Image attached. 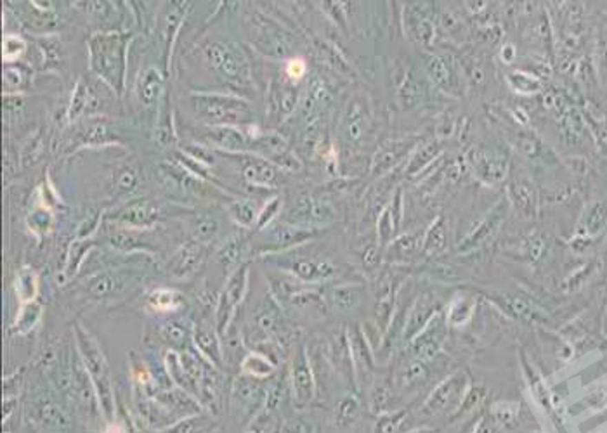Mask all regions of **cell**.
I'll return each instance as SVG.
<instances>
[{"label":"cell","mask_w":607,"mask_h":433,"mask_svg":"<svg viewBox=\"0 0 607 433\" xmlns=\"http://www.w3.org/2000/svg\"><path fill=\"white\" fill-rule=\"evenodd\" d=\"M130 33L97 32L89 39V66L115 96H122L125 89L127 49Z\"/></svg>","instance_id":"1"},{"label":"cell","mask_w":607,"mask_h":433,"mask_svg":"<svg viewBox=\"0 0 607 433\" xmlns=\"http://www.w3.org/2000/svg\"><path fill=\"white\" fill-rule=\"evenodd\" d=\"M75 341L76 352L80 354V359H82L83 366H85L90 380L94 383V388H96L99 411L103 412V416L108 421L113 423V419H115V397H113L112 372H110L108 359L101 350L99 341L96 340V337L89 333L82 324L75 326Z\"/></svg>","instance_id":"2"},{"label":"cell","mask_w":607,"mask_h":433,"mask_svg":"<svg viewBox=\"0 0 607 433\" xmlns=\"http://www.w3.org/2000/svg\"><path fill=\"white\" fill-rule=\"evenodd\" d=\"M193 107L196 118L205 127H238L251 120V106L245 99L227 94L196 92L193 94Z\"/></svg>","instance_id":"3"},{"label":"cell","mask_w":607,"mask_h":433,"mask_svg":"<svg viewBox=\"0 0 607 433\" xmlns=\"http://www.w3.org/2000/svg\"><path fill=\"white\" fill-rule=\"evenodd\" d=\"M203 58L214 73L234 87L250 85V70L243 50L227 40H209L203 45Z\"/></svg>","instance_id":"4"},{"label":"cell","mask_w":607,"mask_h":433,"mask_svg":"<svg viewBox=\"0 0 607 433\" xmlns=\"http://www.w3.org/2000/svg\"><path fill=\"white\" fill-rule=\"evenodd\" d=\"M163 215V204L151 198L129 201L120 210L108 215V220L122 229H147L153 227Z\"/></svg>","instance_id":"5"},{"label":"cell","mask_w":607,"mask_h":433,"mask_svg":"<svg viewBox=\"0 0 607 433\" xmlns=\"http://www.w3.org/2000/svg\"><path fill=\"white\" fill-rule=\"evenodd\" d=\"M248 264H241L240 267L231 274V277L227 279L226 286H224L223 293L219 297V304H217V312H216V328L219 331L220 337L227 333V328H229V322L233 319L234 310L238 308V305L243 302L245 293H247L248 288Z\"/></svg>","instance_id":"6"},{"label":"cell","mask_w":607,"mask_h":433,"mask_svg":"<svg viewBox=\"0 0 607 433\" xmlns=\"http://www.w3.org/2000/svg\"><path fill=\"white\" fill-rule=\"evenodd\" d=\"M240 163V172L248 186L273 187L280 182L281 173L274 163L254 153L234 154Z\"/></svg>","instance_id":"7"},{"label":"cell","mask_w":607,"mask_h":433,"mask_svg":"<svg viewBox=\"0 0 607 433\" xmlns=\"http://www.w3.org/2000/svg\"><path fill=\"white\" fill-rule=\"evenodd\" d=\"M205 139L210 146L229 154L251 153V139L238 127H205Z\"/></svg>","instance_id":"8"},{"label":"cell","mask_w":607,"mask_h":433,"mask_svg":"<svg viewBox=\"0 0 607 433\" xmlns=\"http://www.w3.org/2000/svg\"><path fill=\"white\" fill-rule=\"evenodd\" d=\"M205 258V248L200 241H187L177 250L176 257L169 265V271L176 277H187L196 271Z\"/></svg>","instance_id":"9"},{"label":"cell","mask_w":607,"mask_h":433,"mask_svg":"<svg viewBox=\"0 0 607 433\" xmlns=\"http://www.w3.org/2000/svg\"><path fill=\"white\" fill-rule=\"evenodd\" d=\"M193 345L203 357L209 361V364L217 366L223 361V352L219 344V331L217 328L210 326L207 322H196L193 326Z\"/></svg>","instance_id":"10"},{"label":"cell","mask_w":607,"mask_h":433,"mask_svg":"<svg viewBox=\"0 0 607 433\" xmlns=\"http://www.w3.org/2000/svg\"><path fill=\"white\" fill-rule=\"evenodd\" d=\"M163 394L156 395V401L162 402L174 416H179L181 419L191 418V416H198L201 412V405L198 404L196 399L189 394L187 390L181 387H174L170 390H162Z\"/></svg>","instance_id":"11"},{"label":"cell","mask_w":607,"mask_h":433,"mask_svg":"<svg viewBox=\"0 0 607 433\" xmlns=\"http://www.w3.org/2000/svg\"><path fill=\"white\" fill-rule=\"evenodd\" d=\"M137 99L144 106H155L163 99V75L156 68H143L136 80Z\"/></svg>","instance_id":"12"},{"label":"cell","mask_w":607,"mask_h":433,"mask_svg":"<svg viewBox=\"0 0 607 433\" xmlns=\"http://www.w3.org/2000/svg\"><path fill=\"white\" fill-rule=\"evenodd\" d=\"M97 104L99 103H97L94 92L85 83V80H79L75 90H73L72 103H70L66 118H68V122H75L82 115H90V113L96 112Z\"/></svg>","instance_id":"13"},{"label":"cell","mask_w":607,"mask_h":433,"mask_svg":"<svg viewBox=\"0 0 607 433\" xmlns=\"http://www.w3.org/2000/svg\"><path fill=\"white\" fill-rule=\"evenodd\" d=\"M189 9V2H169L165 8V12L162 16V36L169 47V58L172 52V45L176 42L177 32L183 23L186 11Z\"/></svg>","instance_id":"14"},{"label":"cell","mask_w":607,"mask_h":433,"mask_svg":"<svg viewBox=\"0 0 607 433\" xmlns=\"http://www.w3.org/2000/svg\"><path fill=\"white\" fill-rule=\"evenodd\" d=\"M37 416H39V421L50 430L66 432L70 428V416L61 405L52 401L40 402L37 408Z\"/></svg>","instance_id":"15"},{"label":"cell","mask_w":607,"mask_h":433,"mask_svg":"<svg viewBox=\"0 0 607 433\" xmlns=\"http://www.w3.org/2000/svg\"><path fill=\"white\" fill-rule=\"evenodd\" d=\"M14 290L21 305L35 302L37 293H39V274L32 267H23L16 274Z\"/></svg>","instance_id":"16"},{"label":"cell","mask_w":607,"mask_h":433,"mask_svg":"<svg viewBox=\"0 0 607 433\" xmlns=\"http://www.w3.org/2000/svg\"><path fill=\"white\" fill-rule=\"evenodd\" d=\"M122 281L113 273H99L87 281V293L94 298H106L122 288Z\"/></svg>","instance_id":"17"},{"label":"cell","mask_w":607,"mask_h":433,"mask_svg":"<svg viewBox=\"0 0 607 433\" xmlns=\"http://www.w3.org/2000/svg\"><path fill=\"white\" fill-rule=\"evenodd\" d=\"M158 338L162 344L170 347V350H186L187 347V330L177 321H169L158 328Z\"/></svg>","instance_id":"18"},{"label":"cell","mask_w":607,"mask_h":433,"mask_svg":"<svg viewBox=\"0 0 607 433\" xmlns=\"http://www.w3.org/2000/svg\"><path fill=\"white\" fill-rule=\"evenodd\" d=\"M147 304L156 312H170L183 307L184 298L179 291L169 290V288H158V290L151 291L150 297H147Z\"/></svg>","instance_id":"19"},{"label":"cell","mask_w":607,"mask_h":433,"mask_svg":"<svg viewBox=\"0 0 607 433\" xmlns=\"http://www.w3.org/2000/svg\"><path fill=\"white\" fill-rule=\"evenodd\" d=\"M42 317V305L39 302H30V304H23L19 308V314L16 317L14 326H12L11 333L18 335H28L33 328L40 322Z\"/></svg>","instance_id":"20"},{"label":"cell","mask_w":607,"mask_h":433,"mask_svg":"<svg viewBox=\"0 0 607 433\" xmlns=\"http://www.w3.org/2000/svg\"><path fill=\"white\" fill-rule=\"evenodd\" d=\"M227 210H229L233 222L238 224L240 227H250L251 224L257 222V217H259L256 204L251 203L250 200H245V198H236V200L231 201Z\"/></svg>","instance_id":"21"},{"label":"cell","mask_w":607,"mask_h":433,"mask_svg":"<svg viewBox=\"0 0 607 433\" xmlns=\"http://www.w3.org/2000/svg\"><path fill=\"white\" fill-rule=\"evenodd\" d=\"M110 244H112L116 251H122V253L150 250V246L144 244L130 229H119L115 231V233L110 234Z\"/></svg>","instance_id":"22"},{"label":"cell","mask_w":607,"mask_h":433,"mask_svg":"<svg viewBox=\"0 0 607 433\" xmlns=\"http://www.w3.org/2000/svg\"><path fill=\"white\" fill-rule=\"evenodd\" d=\"M274 371V366L264 355L250 352L241 361V372L251 378H266Z\"/></svg>","instance_id":"23"},{"label":"cell","mask_w":607,"mask_h":433,"mask_svg":"<svg viewBox=\"0 0 607 433\" xmlns=\"http://www.w3.org/2000/svg\"><path fill=\"white\" fill-rule=\"evenodd\" d=\"M94 240H75L70 244L68 250V264H66V277H72L79 273L80 265H82L83 258L87 257V251L90 248H94Z\"/></svg>","instance_id":"24"},{"label":"cell","mask_w":607,"mask_h":433,"mask_svg":"<svg viewBox=\"0 0 607 433\" xmlns=\"http://www.w3.org/2000/svg\"><path fill=\"white\" fill-rule=\"evenodd\" d=\"M139 186V170L134 165H123L122 169L116 170L113 177V187L116 194H130Z\"/></svg>","instance_id":"25"},{"label":"cell","mask_w":607,"mask_h":433,"mask_svg":"<svg viewBox=\"0 0 607 433\" xmlns=\"http://www.w3.org/2000/svg\"><path fill=\"white\" fill-rule=\"evenodd\" d=\"M52 224H54V217H52V211L49 208H35L33 211H30L28 217H26V226L32 231L35 236H43V234L49 233L52 229Z\"/></svg>","instance_id":"26"},{"label":"cell","mask_w":607,"mask_h":433,"mask_svg":"<svg viewBox=\"0 0 607 433\" xmlns=\"http://www.w3.org/2000/svg\"><path fill=\"white\" fill-rule=\"evenodd\" d=\"M212 426L214 423H210L209 419H203L201 416H191V418H184L181 421L174 423V425L167 426V428L160 430L158 433H205Z\"/></svg>","instance_id":"27"},{"label":"cell","mask_w":607,"mask_h":433,"mask_svg":"<svg viewBox=\"0 0 607 433\" xmlns=\"http://www.w3.org/2000/svg\"><path fill=\"white\" fill-rule=\"evenodd\" d=\"M294 385L300 399H307L313 395V376L307 368V362L302 359H298L294 366Z\"/></svg>","instance_id":"28"},{"label":"cell","mask_w":607,"mask_h":433,"mask_svg":"<svg viewBox=\"0 0 607 433\" xmlns=\"http://www.w3.org/2000/svg\"><path fill=\"white\" fill-rule=\"evenodd\" d=\"M155 139L160 146H170L176 139V132H174V118H172V109H170L169 103H163V113L158 118V125L155 130Z\"/></svg>","instance_id":"29"},{"label":"cell","mask_w":607,"mask_h":433,"mask_svg":"<svg viewBox=\"0 0 607 433\" xmlns=\"http://www.w3.org/2000/svg\"><path fill=\"white\" fill-rule=\"evenodd\" d=\"M233 395L240 402L250 405L251 402H256L257 397H259V387H257L256 381H254V378H251V376L241 374V376H238L236 380H234Z\"/></svg>","instance_id":"30"},{"label":"cell","mask_w":607,"mask_h":433,"mask_svg":"<svg viewBox=\"0 0 607 433\" xmlns=\"http://www.w3.org/2000/svg\"><path fill=\"white\" fill-rule=\"evenodd\" d=\"M311 233L306 231H298L295 227L288 226H278L271 231V240L273 243H276L280 248L290 246V244L297 243V241H304V237H309Z\"/></svg>","instance_id":"31"},{"label":"cell","mask_w":607,"mask_h":433,"mask_svg":"<svg viewBox=\"0 0 607 433\" xmlns=\"http://www.w3.org/2000/svg\"><path fill=\"white\" fill-rule=\"evenodd\" d=\"M40 47L43 50V58H45V65L49 68H54L56 65H59L63 59V47L56 36H47V39L40 40Z\"/></svg>","instance_id":"32"},{"label":"cell","mask_w":607,"mask_h":433,"mask_svg":"<svg viewBox=\"0 0 607 433\" xmlns=\"http://www.w3.org/2000/svg\"><path fill=\"white\" fill-rule=\"evenodd\" d=\"M26 85V72L25 68L21 66H6L4 70V87H6V92H16V90H21L25 89Z\"/></svg>","instance_id":"33"},{"label":"cell","mask_w":607,"mask_h":433,"mask_svg":"<svg viewBox=\"0 0 607 433\" xmlns=\"http://www.w3.org/2000/svg\"><path fill=\"white\" fill-rule=\"evenodd\" d=\"M217 229H219V224L212 217H201L200 220H196L194 224V241H200V243H209L216 237Z\"/></svg>","instance_id":"34"},{"label":"cell","mask_w":607,"mask_h":433,"mask_svg":"<svg viewBox=\"0 0 607 433\" xmlns=\"http://www.w3.org/2000/svg\"><path fill=\"white\" fill-rule=\"evenodd\" d=\"M240 251H241L240 237L238 236L229 237L219 250L220 264H223L226 268H231L234 264H236L238 258H240Z\"/></svg>","instance_id":"35"},{"label":"cell","mask_w":607,"mask_h":433,"mask_svg":"<svg viewBox=\"0 0 607 433\" xmlns=\"http://www.w3.org/2000/svg\"><path fill=\"white\" fill-rule=\"evenodd\" d=\"M113 140H115V136L105 125H92L90 129H87L85 136H83L85 146H101V144H110Z\"/></svg>","instance_id":"36"},{"label":"cell","mask_w":607,"mask_h":433,"mask_svg":"<svg viewBox=\"0 0 607 433\" xmlns=\"http://www.w3.org/2000/svg\"><path fill=\"white\" fill-rule=\"evenodd\" d=\"M4 61H16L25 54L26 42L18 35H6L4 36Z\"/></svg>","instance_id":"37"},{"label":"cell","mask_w":607,"mask_h":433,"mask_svg":"<svg viewBox=\"0 0 607 433\" xmlns=\"http://www.w3.org/2000/svg\"><path fill=\"white\" fill-rule=\"evenodd\" d=\"M183 151L184 154H187V156L189 158H193V160H196V161H200V163H203V165H212L214 163V156H216V154L212 153V151L209 149V147L205 146V144H191V146H183Z\"/></svg>","instance_id":"38"},{"label":"cell","mask_w":607,"mask_h":433,"mask_svg":"<svg viewBox=\"0 0 607 433\" xmlns=\"http://www.w3.org/2000/svg\"><path fill=\"white\" fill-rule=\"evenodd\" d=\"M280 204H281V201L276 198V200H271L269 203L263 208V211L259 213V217H257V222H256L257 231L264 229V227H266L267 224L274 219V215H276L278 210H280Z\"/></svg>","instance_id":"39"},{"label":"cell","mask_w":607,"mask_h":433,"mask_svg":"<svg viewBox=\"0 0 607 433\" xmlns=\"http://www.w3.org/2000/svg\"><path fill=\"white\" fill-rule=\"evenodd\" d=\"M99 219H101L99 211H96V213L87 215L85 219H83V222L80 224L79 233H76V240H89L90 234H92L94 231L97 229V224H99Z\"/></svg>","instance_id":"40"},{"label":"cell","mask_w":607,"mask_h":433,"mask_svg":"<svg viewBox=\"0 0 607 433\" xmlns=\"http://www.w3.org/2000/svg\"><path fill=\"white\" fill-rule=\"evenodd\" d=\"M287 73L294 80L302 78L304 73H306V63L302 61V59H290L287 65Z\"/></svg>","instance_id":"41"},{"label":"cell","mask_w":607,"mask_h":433,"mask_svg":"<svg viewBox=\"0 0 607 433\" xmlns=\"http://www.w3.org/2000/svg\"><path fill=\"white\" fill-rule=\"evenodd\" d=\"M266 430H267V418L264 414H260L248 425L245 433H266Z\"/></svg>","instance_id":"42"},{"label":"cell","mask_w":607,"mask_h":433,"mask_svg":"<svg viewBox=\"0 0 607 433\" xmlns=\"http://www.w3.org/2000/svg\"><path fill=\"white\" fill-rule=\"evenodd\" d=\"M106 433H122V428H120L119 425H112V426H110L108 432H106Z\"/></svg>","instance_id":"43"}]
</instances>
